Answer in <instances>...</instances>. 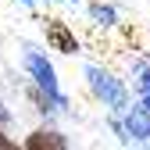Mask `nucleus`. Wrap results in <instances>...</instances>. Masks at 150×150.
<instances>
[{
	"label": "nucleus",
	"mask_w": 150,
	"mask_h": 150,
	"mask_svg": "<svg viewBox=\"0 0 150 150\" xmlns=\"http://www.w3.org/2000/svg\"><path fill=\"white\" fill-rule=\"evenodd\" d=\"M125 132L132 136V139L150 136V104H146V100H143L139 107H132V111H129V118H125Z\"/></svg>",
	"instance_id": "4"
},
{
	"label": "nucleus",
	"mask_w": 150,
	"mask_h": 150,
	"mask_svg": "<svg viewBox=\"0 0 150 150\" xmlns=\"http://www.w3.org/2000/svg\"><path fill=\"white\" fill-rule=\"evenodd\" d=\"M47 40H50V47L54 50H61V54H75L79 50V40H75V32L61 22V18H47Z\"/></svg>",
	"instance_id": "3"
},
{
	"label": "nucleus",
	"mask_w": 150,
	"mask_h": 150,
	"mask_svg": "<svg viewBox=\"0 0 150 150\" xmlns=\"http://www.w3.org/2000/svg\"><path fill=\"white\" fill-rule=\"evenodd\" d=\"M93 14L104 18V22H111V18H115V11H111V7H93Z\"/></svg>",
	"instance_id": "6"
},
{
	"label": "nucleus",
	"mask_w": 150,
	"mask_h": 150,
	"mask_svg": "<svg viewBox=\"0 0 150 150\" xmlns=\"http://www.w3.org/2000/svg\"><path fill=\"white\" fill-rule=\"evenodd\" d=\"M29 4H32V0H29Z\"/></svg>",
	"instance_id": "9"
},
{
	"label": "nucleus",
	"mask_w": 150,
	"mask_h": 150,
	"mask_svg": "<svg viewBox=\"0 0 150 150\" xmlns=\"http://www.w3.org/2000/svg\"><path fill=\"white\" fill-rule=\"evenodd\" d=\"M25 146H29V150H64L68 139H64L61 132H47V129H40V132H32V136L25 139Z\"/></svg>",
	"instance_id": "5"
},
{
	"label": "nucleus",
	"mask_w": 150,
	"mask_h": 150,
	"mask_svg": "<svg viewBox=\"0 0 150 150\" xmlns=\"http://www.w3.org/2000/svg\"><path fill=\"white\" fill-rule=\"evenodd\" d=\"M25 68L36 75V82H40L43 89H47V97L50 100H57V104H64V97H61V89H57V75H54V68L40 57V54H29L25 57Z\"/></svg>",
	"instance_id": "2"
},
{
	"label": "nucleus",
	"mask_w": 150,
	"mask_h": 150,
	"mask_svg": "<svg viewBox=\"0 0 150 150\" xmlns=\"http://www.w3.org/2000/svg\"><path fill=\"white\" fill-rule=\"evenodd\" d=\"M136 89H139V93H146V97H150V71H146V75H143V79L136 82Z\"/></svg>",
	"instance_id": "7"
},
{
	"label": "nucleus",
	"mask_w": 150,
	"mask_h": 150,
	"mask_svg": "<svg viewBox=\"0 0 150 150\" xmlns=\"http://www.w3.org/2000/svg\"><path fill=\"white\" fill-rule=\"evenodd\" d=\"M86 75H89L93 93H97L107 107H125V89H122V82H115V79H111L107 71H100V68H89Z\"/></svg>",
	"instance_id": "1"
},
{
	"label": "nucleus",
	"mask_w": 150,
	"mask_h": 150,
	"mask_svg": "<svg viewBox=\"0 0 150 150\" xmlns=\"http://www.w3.org/2000/svg\"><path fill=\"white\" fill-rule=\"evenodd\" d=\"M0 146H4V150H7V146H14V143H11V139H4V132H0Z\"/></svg>",
	"instance_id": "8"
}]
</instances>
